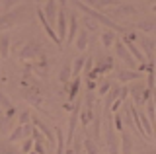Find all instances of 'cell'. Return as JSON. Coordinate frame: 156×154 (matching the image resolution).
Here are the masks:
<instances>
[{"instance_id": "4316f807", "label": "cell", "mask_w": 156, "mask_h": 154, "mask_svg": "<svg viewBox=\"0 0 156 154\" xmlns=\"http://www.w3.org/2000/svg\"><path fill=\"white\" fill-rule=\"evenodd\" d=\"M82 141H84V142H82V148H84L86 154H100V152H98V146H96V142H94V138H92V137H84Z\"/></svg>"}, {"instance_id": "52a82bcc", "label": "cell", "mask_w": 156, "mask_h": 154, "mask_svg": "<svg viewBox=\"0 0 156 154\" xmlns=\"http://www.w3.org/2000/svg\"><path fill=\"white\" fill-rule=\"evenodd\" d=\"M31 123L35 125V129H37V131L43 135V138L47 141L49 146H53V144H55V131H51V129H49L47 125H45V123L41 121V119L37 117V115H31Z\"/></svg>"}, {"instance_id": "1f68e13d", "label": "cell", "mask_w": 156, "mask_h": 154, "mask_svg": "<svg viewBox=\"0 0 156 154\" xmlns=\"http://www.w3.org/2000/svg\"><path fill=\"white\" fill-rule=\"evenodd\" d=\"M82 23H84V30L86 31H98V27H100V23H98L94 18H90V16L82 18Z\"/></svg>"}, {"instance_id": "cb8c5ba5", "label": "cell", "mask_w": 156, "mask_h": 154, "mask_svg": "<svg viewBox=\"0 0 156 154\" xmlns=\"http://www.w3.org/2000/svg\"><path fill=\"white\" fill-rule=\"evenodd\" d=\"M115 39H117V35H115V31H104L100 35V41H101V47H104V49H109L111 45H113L115 43Z\"/></svg>"}, {"instance_id": "d590c367", "label": "cell", "mask_w": 156, "mask_h": 154, "mask_svg": "<svg viewBox=\"0 0 156 154\" xmlns=\"http://www.w3.org/2000/svg\"><path fill=\"white\" fill-rule=\"evenodd\" d=\"M109 90H111V82H109V80H105V82H101L100 86H98V96H105Z\"/></svg>"}, {"instance_id": "4fadbf2b", "label": "cell", "mask_w": 156, "mask_h": 154, "mask_svg": "<svg viewBox=\"0 0 156 154\" xmlns=\"http://www.w3.org/2000/svg\"><path fill=\"white\" fill-rule=\"evenodd\" d=\"M139 14V10L133 6V4H117V6L111 8V16H136Z\"/></svg>"}, {"instance_id": "277c9868", "label": "cell", "mask_w": 156, "mask_h": 154, "mask_svg": "<svg viewBox=\"0 0 156 154\" xmlns=\"http://www.w3.org/2000/svg\"><path fill=\"white\" fill-rule=\"evenodd\" d=\"M47 68H49V61H47L45 53H43L39 59L27 62V70L31 72L33 76H37V78H45V76H47Z\"/></svg>"}, {"instance_id": "7c38bea8", "label": "cell", "mask_w": 156, "mask_h": 154, "mask_svg": "<svg viewBox=\"0 0 156 154\" xmlns=\"http://www.w3.org/2000/svg\"><path fill=\"white\" fill-rule=\"evenodd\" d=\"M80 2H84L86 6L94 8V10L101 12V10H107V8H113L119 4V0H80Z\"/></svg>"}, {"instance_id": "f6af8a7d", "label": "cell", "mask_w": 156, "mask_h": 154, "mask_svg": "<svg viewBox=\"0 0 156 154\" xmlns=\"http://www.w3.org/2000/svg\"><path fill=\"white\" fill-rule=\"evenodd\" d=\"M86 80H88V90L94 92V90H96V82H94V80H90V78H86Z\"/></svg>"}, {"instance_id": "8d00e7d4", "label": "cell", "mask_w": 156, "mask_h": 154, "mask_svg": "<svg viewBox=\"0 0 156 154\" xmlns=\"http://www.w3.org/2000/svg\"><path fill=\"white\" fill-rule=\"evenodd\" d=\"M0 107H2V109H10V107H14V103L8 100V96H6V94H2V92H0Z\"/></svg>"}, {"instance_id": "74e56055", "label": "cell", "mask_w": 156, "mask_h": 154, "mask_svg": "<svg viewBox=\"0 0 156 154\" xmlns=\"http://www.w3.org/2000/svg\"><path fill=\"white\" fill-rule=\"evenodd\" d=\"M31 150H33V138H26L23 144H22V154H27Z\"/></svg>"}, {"instance_id": "7bdbcfd3", "label": "cell", "mask_w": 156, "mask_h": 154, "mask_svg": "<svg viewBox=\"0 0 156 154\" xmlns=\"http://www.w3.org/2000/svg\"><path fill=\"white\" fill-rule=\"evenodd\" d=\"M31 135H33V141H35V142H43V135L39 133V131H37L35 127H33V131H31Z\"/></svg>"}, {"instance_id": "ee69618b", "label": "cell", "mask_w": 156, "mask_h": 154, "mask_svg": "<svg viewBox=\"0 0 156 154\" xmlns=\"http://www.w3.org/2000/svg\"><path fill=\"white\" fill-rule=\"evenodd\" d=\"M123 103H125L123 100H121V98H117L115 102L111 103V111H117V109H119V107H121V105H123Z\"/></svg>"}, {"instance_id": "5b68a950", "label": "cell", "mask_w": 156, "mask_h": 154, "mask_svg": "<svg viewBox=\"0 0 156 154\" xmlns=\"http://www.w3.org/2000/svg\"><path fill=\"white\" fill-rule=\"evenodd\" d=\"M23 100L27 103H31L33 107H41L43 105V96H41V88L39 86H31V88H20Z\"/></svg>"}, {"instance_id": "5bb4252c", "label": "cell", "mask_w": 156, "mask_h": 154, "mask_svg": "<svg viewBox=\"0 0 156 154\" xmlns=\"http://www.w3.org/2000/svg\"><path fill=\"white\" fill-rule=\"evenodd\" d=\"M121 41H123V45L127 47V51L131 53V57H133V59H135L136 62H140V65H143V62H146L144 55H143V51H140V49H139V47H136V45H135V43L131 41V39H127V37H123Z\"/></svg>"}, {"instance_id": "8992f818", "label": "cell", "mask_w": 156, "mask_h": 154, "mask_svg": "<svg viewBox=\"0 0 156 154\" xmlns=\"http://www.w3.org/2000/svg\"><path fill=\"white\" fill-rule=\"evenodd\" d=\"M35 14H37V18H39V22H41V26H43V30H45V33L49 35V39H51L55 45L58 47V49H62V41L58 39V35H57V31L51 27V23H49V20H47V16L43 14V8H37L35 10Z\"/></svg>"}, {"instance_id": "9a60e30c", "label": "cell", "mask_w": 156, "mask_h": 154, "mask_svg": "<svg viewBox=\"0 0 156 154\" xmlns=\"http://www.w3.org/2000/svg\"><path fill=\"white\" fill-rule=\"evenodd\" d=\"M66 16H68V30H66V39H65V43H66V45H70V43L74 41L76 33H78V20H76L74 14H66Z\"/></svg>"}, {"instance_id": "e575fe53", "label": "cell", "mask_w": 156, "mask_h": 154, "mask_svg": "<svg viewBox=\"0 0 156 154\" xmlns=\"http://www.w3.org/2000/svg\"><path fill=\"white\" fill-rule=\"evenodd\" d=\"M0 154H20V152L10 146V142H0Z\"/></svg>"}, {"instance_id": "c3c4849f", "label": "cell", "mask_w": 156, "mask_h": 154, "mask_svg": "<svg viewBox=\"0 0 156 154\" xmlns=\"http://www.w3.org/2000/svg\"><path fill=\"white\" fill-rule=\"evenodd\" d=\"M47 0H35V4H45Z\"/></svg>"}, {"instance_id": "2e32d148", "label": "cell", "mask_w": 156, "mask_h": 154, "mask_svg": "<svg viewBox=\"0 0 156 154\" xmlns=\"http://www.w3.org/2000/svg\"><path fill=\"white\" fill-rule=\"evenodd\" d=\"M139 78H143V72H139V70H127V68H123V70H117V80L119 82H131V80H139Z\"/></svg>"}, {"instance_id": "30bf717a", "label": "cell", "mask_w": 156, "mask_h": 154, "mask_svg": "<svg viewBox=\"0 0 156 154\" xmlns=\"http://www.w3.org/2000/svg\"><path fill=\"white\" fill-rule=\"evenodd\" d=\"M66 30H68L66 12H65V8H58V14H57V35H58L61 41L66 39Z\"/></svg>"}, {"instance_id": "d6a6232c", "label": "cell", "mask_w": 156, "mask_h": 154, "mask_svg": "<svg viewBox=\"0 0 156 154\" xmlns=\"http://www.w3.org/2000/svg\"><path fill=\"white\" fill-rule=\"evenodd\" d=\"M22 2V0H0V8H2V12L6 14V12H10L14 6H18V4Z\"/></svg>"}, {"instance_id": "f5cc1de1", "label": "cell", "mask_w": 156, "mask_h": 154, "mask_svg": "<svg viewBox=\"0 0 156 154\" xmlns=\"http://www.w3.org/2000/svg\"><path fill=\"white\" fill-rule=\"evenodd\" d=\"M0 80H2V78H0Z\"/></svg>"}, {"instance_id": "836d02e7", "label": "cell", "mask_w": 156, "mask_h": 154, "mask_svg": "<svg viewBox=\"0 0 156 154\" xmlns=\"http://www.w3.org/2000/svg\"><path fill=\"white\" fill-rule=\"evenodd\" d=\"M31 121V113L27 111V109H23V111L18 113V125H29Z\"/></svg>"}, {"instance_id": "d6986e66", "label": "cell", "mask_w": 156, "mask_h": 154, "mask_svg": "<svg viewBox=\"0 0 156 154\" xmlns=\"http://www.w3.org/2000/svg\"><path fill=\"white\" fill-rule=\"evenodd\" d=\"M78 117H80V125L82 127H88V125H92V121H94V117H96V113H94V109L92 107H80V115H78Z\"/></svg>"}, {"instance_id": "484cf974", "label": "cell", "mask_w": 156, "mask_h": 154, "mask_svg": "<svg viewBox=\"0 0 156 154\" xmlns=\"http://www.w3.org/2000/svg\"><path fill=\"white\" fill-rule=\"evenodd\" d=\"M135 27L140 30V31H144V33H152V31H156V22L154 20H143V22L136 23Z\"/></svg>"}, {"instance_id": "d4e9b609", "label": "cell", "mask_w": 156, "mask_h": 154, "mask_svg": "<svg viewBox=\"0 0 156 154\" xmlns=\"http://www.w3.org/2000/svg\"><path fill=\"white\" fill-rule=\"evenodd\" d=\"M10 55V35L8 33H0V57L6 59Z\"/></svg>"}, {"instance_id": "4dcf8cb0", "label": "cell", "mask_w": 156, "mask_h": 154, "mask_svg": "<svg viewBox=\"0 0 156 154\" xmlns=\"http://www.w3.org/2000/svg\"><path fill=\"white\" fill-rule=\"evenodd\" d=\"M55 144H57V154H62L65 150V135L61 129H55Z\"/></svg>"}, {"instance_id": "60d3db41", "label": "cell", "mask_w": 156, "mask_h": 154, "mask_svg": "<svg viewBox=\"0 0 156 154\" xmlns=\"http://www.w3.org/2000/svg\"><path fill=\"white\" fill-rule=\"evenodd\" d=\"M84 105H86V107H92V105H94V92H90V90L86 92V98H84Z\"/></svg>"}, {"instance_id": "b9f144b4", "label": "cell", "mask_w": 156, "mask_h": 154, "mask_svg": "<svg viewBox=\"0 0 156 154\" xmlns=\"http://www.w3.org/2000/svg\"><path fill=\"white\" fill-rule=\"evenodd\" d=\"M33 150L37 154H45V146H43V142H35L33 141Z\"/></svg>"}, {"instance_id": "ab89813d", "label": "cell", "mask_w": 156, "mask_h": 154, "mask_svg": "<svg viewBox=\"0 0 156 154\" xmlns=\"http://www.w3.org/2000/svg\"><path fill=\"white\" fill-rule=\"evenodd\" d=\"M92 62H94V59H92V57H86V61H84V68H82V70H84V74H86V76H88V74L92 72Z\"/></svg>"}, {"instance_id": "7dc6e473", "label": "cell", "mask_w": 156, "mask_h": 154, "mask_svg": "<svg viewBox=\"0 0 156 154\" xmlns=\"http://www.w3.org/2000/svg\"><path fill=\"white\" fill-rule=\"evenodd\" d=\"M140 154H156L154 150H140Z\"/></svg>"}, {"instance_id": "3957f363", "label": "cell", "mask_w": 156, "mask_h": 154, "mask_svg": "<svg viewBox=\"0 0 156 154\" xmlns=\"http://www.w3.org/2000/svg\"><path fill=\"white\" fill-rule=\"evenodd\" d=\"M41 55H43L41 45H39L37 41H27L26 45L22 47V51L18 53V59L23 61V62H27V61H35V59H39Z\"/></svg>"}, {"instance_id": "7402d4cb", "label": "cell", "mask_w": 156, "mask_h": 154, "mask_svg": "<svg viewBox=\"0 0 156 154\" xmlns=\"http://www.w3.org/2000/svg\"><path fill=\"white\" fill-rule=\"evenodd\" d=\"M76 49L78 51H84V49H88V41H90V35H88V31L86 30H78V33H76Z\"/></svg>"}, {"instance_id": "44dd1931", "label": "cell", "mask_w": 156, "mask_h": 154, "mask_svg": "<svg viewBox=\"0 0 156 154\" xmlns=\"http://www.w3.org/2000/svg\"><path fill=\"white\" fill-rule=\"evenodd\" d=\"M143 86H135V88H129V94H131V98H133V103L135 107H143L144 105V98H143Z\"/></svg>"}, {"instance_id": "f35d334b", "label": "cell", "mask_w": 156, "mask_h": 154, "mask_svg": "<svg viewBox=\"0 0 156 154\" xmlns=\"http://www.w3.org/2000/svg\"><path fill=\"white\" fill-rule=\"evenodd\" d=\"M113 127H115V131H119V133L125 131L123 129V117H121V115H115L113 117Z\"/></svg>"}, {"instance_id": "f1b7e54d", "label": "cell", "mask_w": 156, "mask_h": 154, "mask_svg": "<svg viewBox=\"0 0 156 154\" xmlns=\"http://www.w3.org/2000/svg\"><path fill=\"white\" fill-rule=\"evenodd\" d=\"M84 57H76L74 61L70 62L72 65V78H74V76H80V72H82V68H84Z\"/></svg>"}, {"instance_id": "7a4b0ae2", "label": "cell", "mask_w": 156, "mask_h": 154, "mask_svg": "<svg viewBox=\"0 0 156 154\" xmlns=\"http://www.w3.org/2000/svg\"><path fill=\"white\" fill-rule=\"evenodd\" d=\"M104 138H105V146L109 154H119V141L115 138V127H113V119L107 117L104 125Z\"/></svg>"}, {"instance_id": "bcb514c9", "label": "cell", "mask_w": 156, "mask_h": 154, "mask_svg": "<svg viewBox=\"0 0 156 154\" xmlns=\"http://www.w3.org/2000/svg\"><path fill=\"white\" fill-rule=\"evenodd\" d=\"M57 2H58V4H61V6H62V8H65V6H66V2H68V0H57Z\"/></svg>"}, {"instance_id": "816d5d0a", "label": "cell", "mask_w": 156, "mask_h": 154, "mask_svg": "<svg viewBox=\"0 0 156 154\" xmlns=\"http://www.w3.org/2000/svg\"><path fill=\"white\" fill-rule=\"evenodd\" d=\"M0 115H4V113H2V107H0Z\"/></svg>"}, {"instance_id": "ac0fdd59", "label": "cell", "mask_w": 156, "mask_h": 154, "mask_svg": "<svg viewBox=\"0 0 156 154\" xmlns=\"http://www.w3.org/2000/svg\"><path fill=\"white\" fill-rule=\"evenodd\" d=\"M133 152V138L131 135L123 131L121 133V144H119V154H131Z\"/></svg>"}, {"instance_id": "8fae6325", "label": "cell", "mask_w": 156, "mask_h": 154, "mask_svg": "<svg viewBox=\"0 0 156 154\" xmlns=\"http://www.w3.org/2000/svg\"><path fill=\"white\" fill-rule=\"evenodd\" d=\"M31 131L33 129L29 127V125H16V129L14 131H10V135H8V141L6 142H14V141H20V138H23V137H29L31 135Z\"/></svg>"}, {"instance_id": "6da1fadb", "label": "cell", "mask_w": 156, "mask_h": 154, "mask_svg": "<svg viewBox=\"0 0 156 154\" xmlns=\"http://www.w3.org/2000/svg\"><path fill=\"white\" fill-rule=\"evenodd\" d=\"M29 18L26 16V8H22V10H10L6 14H2L0 16V30H8V27H12V26H18V23H23V22H27Z\"/></svg>"}, {"instance_id": "83f0119b", "label": "cell", "mask_w": 156, "mask_h": 154, "mask_svg": "<svg viewBox=\"0 0 156 154\" xmlns=\"http://www.w3.org/2000/svg\"><path fill=\"white\" fill-rule=\"evenodd\" d=\"M10 129H12V117L0 115V135H10Z\"/></svg>"}, {"instance_id": "9c48e42d", "label": "cell", "mask_w": 156, "mask_h": 154, "mask_svg": "<svg viewBox=\"0 0 156 154\" xmlns=\"http://www.w3.org/2000/svg\"><path fill=\"white\" fill-rule=\"evenodd\" d=\"M139 41H140V47H143V55H144V59L146 62H154V39H150V37H146V35H139Z\"/></svg>"}, {"instance_id": "f546056e", "label": "cell", "mask_w": 156, "mask_h": 154, "mask_svg": "<svg viewBox=\"0 0 156 154\" xmlns=\"http://www.w3.org/2000/svg\"><path fill=\"white\" fill-rule=\"evenodd\" d=\"M78 90H80V78L74 76V78H72V84H70V90H68V100H70V102H74V100H76Z\"/></svg>"}, {"instance_id": "681fc988", "label": "cell", "mask_w": 156, "mask_h": 154, "mask_svg": "<svg viewBox=\"0 0 156 154\" xmlns=\"http://www.w3.org/2000/svg\"><path fill=\"white\" fill-rule=\"evenodd\" d=\"M152 12H154V14H156V4H154V6H152Z\"/></svg>"}, {"instance_id": "ffe728a7", "label": "cell", "mask_w": 156, "mask_h": 154, "mask_svg": "<svg viewBox=\"0 0 156 154\" xmlns=\"http://www.w3.org/2000/svg\"><path fill=\"white\" fill-rule=\"evenodd\" d=\"M43 14L47 16L49 23L57 20V14H58V8H57V0H47L45 2V8H43Z\"/></svg>"}, {"instance_id": "603a6c76", "label": "cell", "mask_w": 156, "mask_h": 154, "mask_svg": "<svg viewBox=\"0 0 156 154\" xmlns=\"http://www.w3.org/2000/svg\"><path fill=\"white\" fill-rule=\"evenodd\" d=\"M70 78H72V65H70V62H65L62 68H61V72H58V82L66 86Z\"/></svg>"}, {"instance_id": "f907efd6", "label": "cell", "mask_w": 156, "mask_h": 154, "mask_svg": "<svg viewBox=\"0 0 156 154\" xmlns=\"http://www.w3.org/2000/svg\"><path fill=\"white\" fill-rule=\"evenodd\" d=\"M27 154H37V152H35V150H31V152H27Z\"/></svg>"}, {"instance_id": "ba28073f", "label": "cell", "mask_w": 156, "mask_h": 154, "mask_svg": "<svg viewBox=\"0 0 156 154\" xmlns=\"http://www.w3.org/2000/svg\"><path fill=\"white\" fill-rule=\"evenodd\" d=\"M113 47H115V55L119 57V59L123 61V62H127V66H129V68H133V66L136 65V61L133 59V57H131V53L127 51V47L123 45V41L115 39V43H113Z\"/></svg>"}, {"instance_id": "e0dca14e", "label": "cell", "mask_w": 156, "mask_h": 154, "mask_svg": "<svg viewBox=\"0 0 156 154\" xmlns=\"http://www.w3.org/2000/svg\"><path fill=\"white\" fill-rule=\"evenodd\" d=\"M121 96V86H111V90L105 94V102H104V113H107V109L111 107V103Z\"/></svg>"}]
</instances>
